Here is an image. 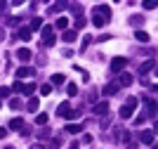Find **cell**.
Returning a JSON list of instances; mask_svg holds the SVG:
<instances>
[{"label":"cell","mask_w":158,"mask_h":149,"mask_svg":"<svg viewBox=\"0 0 158 149\" xmlns=\"http://www.w3.org/2000/svg\"><path fill=\"white\" fill-rule=\"evenodd\" d=\"M7 128H10V130H21V128H24V118H19V116L12 118V121L7 123Z\"/></svg>","instance_id":"cell-12"},{"label":"cell","mask_w":158,"mask_h":149,"mask_svg":"<svg viewBox=\"0 0 158 149\" xmlns=\"http://www.w3.org/2000/svg\"><path fill=\"white\" fill-rule=\"evenodd\" d=\"M31 57H33V52L28 50V47H19V50H17V59H19V62H31Z\"/></svg>","instance_id":"cell-6"},{"label":"cell","mask_w":158,"mask_h":149,"mask_svg":"<svg viewBox=\"0 0 158 149\" xmlns=\"http://www.w3.org/2000/svg\"><path fill=\"white\" fill-rule=\"evenodd\" d=\"M47 121H50L47 114H38V116H35V123H38V125H47Z\"/></svg>","instance_id":"cell-23"},{"label":"cell","mask_w":158,"mask_h":149,"mask_svg":"<svg viewBox=\"0 0 158 149\" xmlns=\"http://www.w3.org/2000/svg\"><path fill=\"white\" fill-rule=\"evenodd\" d=\"M40 36H43V45H45V47H52V45H54L52 26H43V28H40Z\"/></svg>","instance_id":"cell-2"},{"label":"cell","mask_w":158,"mask_h":149,"mask_svg":"<svg viewBox=\"0 0 158 149\" xmlns=\"http://www.w3.org/2000/svg\"><path fill=\"white\" fill-rule=\"evenodd\" d=\"M66 92H69L71 97H73V95H78V85H76V83H69V85H66Z\"/></svg>","instance_id":"cell-25"},{"label":"cell","mask_w":158,"mask_h":149,"mask_svg":"<svg viewBox=\"0 0 158 149\" xmlns=\"http://www.w3.org/2000/svg\"><path fill=\"white\" fill-rule=\"evenodd\" d=\"M92 24L102 28V26L106 24V19H104V17H102V14H99V12H94V10H92Z\"/></svg>","instance_id":"cell-18"},{"label":"cell","mask_w":158,"mask_h":149,"mask_svg":"<svg viewBox=\"0 0 158 149\" xmlns=\"http://www.w3.org/2000/svg\"><path fill=\"white\" fill-rule=\"evenodd\" d=\"M0 40H5V28H0Z\"/></svg>","instance_id":"cell-41"},{"label":"cell","mask_w":158,"mask_h":149,"mask_svg":"<svg viewBox=\"0 0 158 149\" xmlns=\"http://www.w3.org/2000/svg\"><path fill=\"white\" fill-rule=\"evenodd\" d=\"M132 73H125V71H120V76H118V81H116V85L118 88H127V85H132Z\"/></svg>","instance_id":"cell-4"},{"label":"cell","mask_w":158,"mask_h":149,"mask_svg":"<svg viewBox=\"0 0 158 149\" xmlns=\"http://www.w3.org/2000/svg\"><path fill=\"white\" fill-rule=\"evenodd\" d=\"M38 137H40V140H47V137H50V128L45 125V130H40V133H38Z\"/></svg>","instance_id":"cell-34"},{"label":"cell","mask_w":158,"mask_h":149,"mask_svg":"<svg viewBox=\"0 0 158 149\" xmlns=\"http://www.w3.org/2000/svg\"><path fill=\"white\" fill-rule=\"evenodd\" d=\"M153 140H156V137H153V130H142V133H139V142L142 144H153Z\"/></svg>","instance_id":"cell-5"},{"label":"cell","mask_w":158,"mask_h":149,"mask_svg":"<svg viewBox=\"0 0 158 149\" xmlns=\"http://www.w3.org/2000/svg\"><path fill=\"white\" fill-rule=\"evenodd\" d=\"M73 26H76V28H73L76 33H78L80 28H85V26H87V19H85V14H78V17H76V21H73Z\"/></svg>","instance_id":"cell-10"},{"label":"cell","mask_w":158,"mask_h":149,"mask_svg":"<svg viewBox=\"0 0 158 149\" xmlns=\"http://www.w3.org/2000/svg\"><path fill=\"white\" fill-rule=\"evenodd\" d=\"M83 128H85V123H69L66 125V133L76 135V133H83Z\"/></svg>","instance_id":"cell-13"},{"label":"cell","mask_w":158,"mask_h":149,"mask_svg":"<svg viewBox=\"0 0 158 149\" xmlns=\"http://www.w3.org/2000/svg\"><path fill=\"white\" fill-rule=\"evenodd\" d=\"M113 36H109V33H102V36H99V38H94V40H99V43H104V40H111Z\"/></svg>","instance_id":"cell-37"},{"label":"cell","mask_w":158,"mask_h":149,"mask_svg":"<svg viewBox=\"0 0 158 149\" xmlns=\"http://www.w3.org/2000/svg\"><path fill=\"white\" fill-rule=\"evenodd\" d=\"M10 90H17V92H24V83H21V81H14V83H12V88H10Z\"/></svg>","instance_id":"cell-28"},{"label":"cell","mask_w":158,"mask_h":149,"mask_svg":"<svg viewBox=\"0 0 158 149\" xmlns=\"http://www.w3.org/2000/svg\"><path fill=\"white\" fill-rule=\"evenodd\" d=\"M52 83L54 85H61V83H64V73H54V76H52Z\"/></svg>","instance_id":"cell-27"},{"label":"cell","mask_w":158,"mask_h":149,"mask_svg":"<svg viewBox=\"0 0 158 149\" xmlns=\"http://www.w3.org/2000/svg\"><path fill=\"white\" fill-rule=\"evenodd\" d=\"M38 28H43V19H40V17H33V19H31V26H28V31H38Z\"/></svg>","instance_id":"cell-20"},{"label":"cell","mask_w":158,"mask_h":149,"mask_svg":"<svg viewBox=\"0 0 158 149\" xmlns=\"http://www.w3.org/2000/svg\"><path fill=\"white\" fill-rule=\"evenodd\" d=\"M125 66H127V57H113L111 59V71L113 73H120Z\"/></svg>","instance_id":"cell-3"},{"label":"cell","mask_w":158,"mask_h":149,"mask_svg":"<svg viewBox=\"0 0 158 149\" xmlns=\"http://www.w3.org/2000/svg\"><path fill=\"white\" fill-rule=\"evenodd\" d=\"M69 111H71V104H69V102H61L59 107H57V116L66 118V116H69Z\"/></svg>","instance_id":"cell-11"},{"label":"cell","mask_w":158,"mask_h":149,"mask_svg":"<svg viewBox=\"0 0 158 149\" xmlns=\"http://www.w3.org/2000/svg\"><path fill=\"white\" fill-rule=\"evenodd\" d=\"M10 26H19L21 24V17H10V21H7Z\"/></svg>","instance_id":"cell-35"},{"label":"cell","mask_w":158,"mask_h":149,"mask_svg":"<svg viewBox=\"0 0 158 149\" xmlns=\"http://www.w3.org/2000/svg\"><path fill=\"white\" fill-rule=\"evenodd\" d=\"M5 149H14V147H5Z\"/></svg>","instance_id":"cell-44"},{"label":"cell","mask_w":158,"mask_h":149,"mask_svg":"<svg viewBox=\"0 0 158 149\" xmlns=\"http://www.w3.org/2000/svg\"><path fill=\"white\" fill-rule=\"evenodd\" d=\"M54 28H59V31H66V28H69V17H59V19L54 21Z\"/></svg>","instance_id":"cell-16"},{"label":"cell","mask_w":158,"mask_h":149,"mask_svg":"<svg viewBox=\"0 0 158 149\" xmlns=\"http://www.w3.org/2000/svg\"><path fill=\"white\" fill-rule=\"evenodd\" d=\"M92 111L97 114V116H106V114H109V102H97Z\"/></svg>","instance_id":"cell-8"},{"label":"cell","mask_w":158,"mask_h":149,"mask_svg":"<svg viewBox=\"0 0 158 149\" xmlns=\"http://www.w3.org/2000/svg\"><path fill=\"white\" fill-rule=\"evenodd\" d=\"M156 7H158L156 0H146V2H144V10H156Z\"/></svg>","instance_id":"cell-31"},{"label":"cell","mask_w":158,"mask_h":149,"mask_svg":"<svg viewBox=\"0 0 158 149\" xmlns=\"http://www.w3.org/2000/svg\"><path fill=\"white\" fill-rule=\"evenodd\" d=\"M50 92H52V85H50V83H43V85H40V95H50Z\"/></svg>","instance_id":"cell-26"},{"label":"cell","mask_w":158,"mask_h":149,"mask_svg":"<svg viewBox=\"0 0 158 149\" xmlns=\"http://www.w3.org/2000/svg\"><path fill=\"white\" fill-rule=\"evenodd\" d=\"M2 137H7V128H0V140Z\"/></svg>","instance_id":"cell-39"},{"label":"cell","mask_w":158,"mask_h":149,"mask_svg":"<svg viewBox=\"0 0 158 149\" xmlns=\"http://www.w3.org/2000/svg\"><path fill=\"white\" fill-rule=\"evenodd\" d=\"M130 24L132 26H142V24H144V17H142V14H132V17H130Z\"/></svg>","instance_id":"cell-22"},{"label":"cell","mask_w":158,"mask_h":149,"mask_svg":"<svg viewBox=\"0 0 158 149\" xmlns=\"http://www.w3.org/2000/svg\"><path fill=\"white\" fill-rule=\"evenodd\" d=\"M10 107H12V109H21V107H24V102H21L19 97H12V99H10Z\"/></svg>","instance_id":"cell-24"},{"label":"cell","mask_w":158,"mask_h":149,"mask_svg":"<svg viewBox=\"0 0 158 149\" xmlns=\"http://www.w3.org/2000/svg\"><path fill=\"white\" fill-rule=\"evenodd\" d=\"M59 10H66V2H57V5L50 7V12H59Z\"/></svg>","instance_id":"cell-32"},{"label":"cell","mask_w":158,"mask_h":149,"mask_svg":"<svg viewBox=\"0 0 158 149\" xmlns=\"http://www.w3.org/2000/svg\"><path fill=\"white\" fill-rule=\"evenodd\" d=\"M10 88H7V85H2V88H0V99H5V97H10Z\"/></svg>","instance_id":"cell-30"},{"label":"cell","mask_w":158,"mask_h":149,"mask_svg":"<svg viewBox=\"0 0 158 149\" xmlns=\"http://www.w3.org/2000/svg\"><path fill=\"white\" fill-rule=\"evenodd\" d=\"M137 102H139L137 97H127L125 107H120V118H130L132 114H135V107H137Z\"/></svg>","instance_id":"cell-1"},{"label":"cell","mask_w":158,"mask_h":149,"mask_svg":"<svg viewBox=\"0 0 158 149\" xmlns=\"http://www.w3.org/2000/svg\"><path fill=\"white\" fill-rule=\"evenodd\" d=\"M90 43H92V36H85V38H83V45H80V50H85Z\"/></svg>","instance_id":"cell-36"},{"label":"cell","mask_w":158,"mask_h":149,"mask_svg":"<svg viewBox=\"0 0 158 149\" xmlns=\"http://www.w3.org/2000/svg\"><path fill=\"white\" fill-rule=\"evenodd\" d=\"M33 73H35V71H33L31 66H19V69H17V78H19V81H24V78H31Z\"/></svg>","instance_id":"cell-7"},{"label":"cell","mask_w":158,"mask_h":149,"mask_svg":"<svg viewBox=\"0 0 158 149\" xmlns=\"http://www.w3.org/2000/svg\"><path fill=\"white\" fill-rule=\"evenodd\" d=\"M35 90V83H24V95H31Z\"/></svg>","instance_id":"cell-29"},{"label":"cell","mask_w":158,"mask_h":149,"mask_svg":"<svg viewBox=\"0 0 158 149\" xmlns=\"http://www.w3.org/2000/svg\"><path fill=\"white\" fill-rule=\"evenodd\" d=\"M135 38H137L139 43H149V40H151V36H149L146 31H137V33H135Z\"/></svg>","instance_id":"cell-21"},{"label":"cell","mask_w":158,"mask_h":149,"mask_svg":"<svg viewBox=\"0 0 158 149\" xmlns=\"http://www.w3.org/2000/svg\"><path fill=\"white\" fill-rule=\"evenodd\" d=\"M61 38H64V43H73V40L78 38V33L73 31V28H66V31H64V36H61Z\"/></svg>","instance_id":"cell-14"},{"label":"cell","mask_w":158,"mask_h":149,"mask_svg":"<svg viewBox=\"0 0 158 149\" xmlns=\"http://www.w3.org/2000/svg\"><path fill=\"white\" fill-rule=\"evenodd\" d=\"M144 121H146V116H137V118H135V125H142Z\"/></svg>","instance_id":"cell-38"},{"label":"cell","mask_w":158,"mask_h":149,"mask_svg":"<svg viewBox=\"0 0 158 149\" xmlns=\"http://www.w3.org/2000/svg\"><path fill=\"white\" fill-rule=\"evenodd\" d=\"M31 149H45V147H43V144H33Z\"/></svg>","instance_id":"cell-42"},{"label":"cell","mask_w":158,"mask_h":149,"mask_svg":"<svg viewBox=\"0 0 158 149\" xmlns=\"http://www.w3.org/2000/svg\"><path fill=\"white\" fill-rule=\"evenodd\" d=\"M71 149H80V147H78V144H76V142H73V144H71Z\"/></svg>","instance_id":"cell-43"},{"label":"cell","mask_w":158,"mask_h":149,"mask_svg":"<svg viewBox=\"0 0 158 149\" xmlns=\"http://www.w3.org/2000/svg\"><path fill=\"white\" fill-rule=\"evenodd\" d=\"M71 12H73V14H76V17H78V14H80V12H83V7H80V5H78V2H73V5H71Z\"/></svg>","instance_id":"cell-33"},{"label":"cell","mask_w":158,"mask_h":149,"mask_svg":"<svg viewBox=\"0 0 158 149\" xmlns=\"http://www.w3.org/2000/svg\"><path fill=\"white\" fill-rule=\"evenodd\" d=\"M120 88L116 83H109V85H104V90H102V95H116V92H118Z\"/></svg>","instance_id":"cell-19"},{"label":"cell","mask_w":158,"mask_h":149,"mask_svg":"<svg viewBox=\"0 0 158 149\" xmlns=\"http://www.w3.org/2000/svg\"><path fill=\"white\" fill-rule=\"evenodd\" d=\"M7 10V2H0V12H5Z\"/></svg>","instance_id":"cell-40"},{"label":"cell","mask_w":158,"mask_h":149,"mask_svg":"<svg viewBox=\"0 0 158 149\" xmlns=\"http://www.w3.org/2000/svg\"><path fill=\"white\" fill-rule=\"evenodd\" d=\"M38 107H40V99L38 97H28V102H26V109L28 111H38Z\"/></svg>","instance_id":"cell-17"},{"label":"cell","mask_w":158,"mask_h":149,"mask_svg":"<svg viewBox=\"0 0 158 149\" xmlns=\"http://www.w3.org/2000/svg\"><path fill=\"white\" fill-rule=\"evenodd\" d=\"M153 66H156V59H146V62H144V64H142V66H139V76H146V73H149V71H151V69H153Z\"/></svg>","instance_id":"cell-9"},{"label":"cell","mask_w":158,"mask_h":149,"mask_svg":"<svg viewBox=\"0 0 158 149\" xmlns=\"http://www.w3.org/2000/svg\"><path fill=\"white\" fill-rule=\"evenodd\" d=\"M17 38H19V40H26V43L31 40V31H28V26H21L19 33H17Z\"/></svg>","instance_id":"cell-15"}]
</instances>
